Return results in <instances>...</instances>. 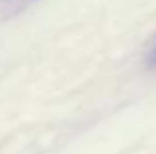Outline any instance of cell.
<instances>
[{
	"mask_svg": "<svg viewBox=\"0 0 156 154\" xmlns=\"http://www.w3.org/2000/svg\"><path fill=\"white\" fill-rule=\"evenodd\" d=\"M148 65L156 67V42H154V46L150 47V51H148Z\"/></svg>",
	"mask_w": 156,
	"mask_h": 154,
	"instance_id": "1",
	"label": "cell"
}]
</instances>
